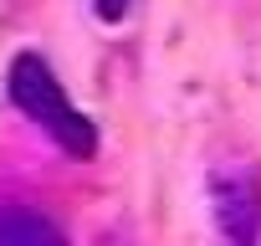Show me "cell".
<instances>
[{
	"instance_id": "2",
	"label": "cell",
	"mask_w": 261,
	"mask_h": 246,
	"mask_svg": "<svg viewBox=\"0 0 261 246\" xmlns=\"http://www.w3.org/2000/svg\"><path fill=\"white\" fill-rule=\"evenodd\" d=\"M210 205L230 246L261 241V180L251 164H220L210 175Z\"/></svg>"
},
{
	"instance_id": "3",
	"label": "cell",
	"mask_w": 261,
	"mask_h": 246,
	"mask_svg": "<svg viewBox=\"0 0 261 246\" xmlns=\"http://www.w3.org/2000/svg\"><path fill=\"white\" fill-rule=\"evenodd\" d=\"M0 246H67L51 215L21 205V200H0Z\"/></svg>"
},
{
	"instance_id": "1",
	"label": "cell",
	"mask_w": 261,
	"mask_h": 246,
	"mask_svg": "<svg viewBox=\"0 0 261 246\" xmlns=\"http://www.w3.org/2000/svg\"><path fill=\"white\" fill-rule=\"evenodd\" d=\"M6 87H11V103L26 113V118H36L41 129L67 149V154H77V159H87L92 149H97V134H92V123L67 103V92H62V82H57V72L36 57V52H21L16 62H11V77H6Z\"/></svg>"
},
{
	"instance_id": "4",
	"label": "cell",
	"mask_w": 261,
	"mask_h": 246,
	"mask_svg": "<svg viewBox=\"0 0 261 246\" xmlns=\"http://www.w3.org/2000/svg\"><path fill=\"white\" fill-rule=\"evenodd\" d=\"M92 6H97V16H102V21H123L134 0H92Z\"/></svg>"
}]
</instances>
